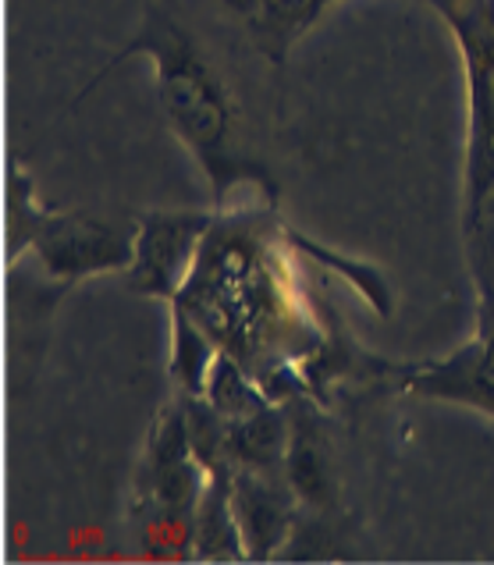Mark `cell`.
I'll use <instances>...</instances> for the list:
<instances>
[{
	"label": "cell",
	"mask_w": 494,
	"mask_h": 565,
	"mask_svg": "<svg viewBox=\"0 0 494 565\" xmlns=\"http://www.w3.org/2000/svg\"><path fill=\"white\" fill-rule=\"evenodd\" d=\"M225 456L243 462L253 473L270 470V466H278L281 459H289V441H284L281 416L270 406H264L253 416L232 419L225 427Z\"/></svg>",
	"instance_id": "5b68a950"
},
{
	"label": "cell",
	"mask_w": 494,
	"mask_h": 565,
	"mask_svg": "<svg viewBox=\"0 0 494 565\" xmlns=\"http://www.w3.org/2000/svg\"><path fill=\"white\" fill-rule=\"evenodd\" d=\"M217 352L206 345V338L200 334V328L189 320L185 313H174V356H171V370L189 392L203 398L206 387V374H211Z\"/></svg>",
	"instance_id": "9c48e42d"
},
{
	"label": "cell",
	"mask_w": 494,
	"mask_h": 565,
	"mask_svg": "<svg viewBox=\"0 0 494 565\" xmlns=\"http://www.w3.org/2000/svg\"><path fill=\"white\" fill-rule=\"evenodd\" d=\"M289 477L296 483V491L310 502H321L327 494V473L321 462V451H316L307 438H296L289 445Z\"/></svg>",
	"instance_id": "30bf717a"
},
{
	"label": "cell",
	"mask_w": 494,
	"mask_h": 565,
	"mask_svg": "<svg viewBox=\"0 0 494 565\" xmlns=\"http://www.w3.org/2000/svg\"><path fill=\"white\" fill-rule=\"evenodd\" d=\"M203 398L211 402L221 419H243V416H253L267 406L264 395L249 384L246 370H238L228 356H221V352L214 356L211 374H206Z\"/></svg>",
	"instance_id": "ba28073f"
},
{
	"label": "cell",
	"mask_w": 494,
	"mask_h": 565,
	"mask_svg": "<svg viewBox=\"0 0 494 565\" xmlns=\"http://www.w3.org/2000/svg\"><path fill=\"white\" fill-rule=\"evenodd\" d=\"M466 54L470 110H473V150H470V196L481 203L494 189V8L470 22L452 25Z\"/></svg>",
	"instance_id": "7a4b0ae2"
},
{
	"label": "cell",
	"mask_w": 494,
	"mask_h": 565,
	"mask_svg": "<svg viewBox=\"0 0 494 565\" xmlns=\"http://www.w3.org/2000/svg\"><path fill=\"white\" fill-rule=\"evenodd\" d=\"M491 8H494V0H491Z\"/></svg>",
	"instance_id": "4fadbf2b"
},
{
	"label": "cell",
	"mask_w": 494,
	"mask_h": 565,
	"mask_svg": "<svg viewBox=\"0 0 494 565\" xmlns=\"http://www.w3.org/2000/svg\"><path fill=\"white\" fill-rule=\"evenodd\" d=\"M132 51L150 54L161 75V104L168 110L171 125L196 147L203 160L225 150L232 132V110L225 100V89L203 64L200 51L185 40V32L174 25L168 14L153 19L147 32L139 36Z\"/></svg>",
	"instance_id": "6da1fadb"
},
{
	"label": "cell",
	"mask_w": 494,
	"mask_h": 565,
	"mask_svg": "<svg viewBox=\"0 0 494 565\" xmlns=\"http://www.w3.org/2000/svg\"><path fill=\"white\" fill-rule=\"evenodd\" d=\"M40 256L54 274H86L136 260V238L104 224H57L40 238Z\"/></svg>",
	"instance_id": "277c9868"
},
{
	"label": "cell",
	"mask_w": 494,
	"mask_h": 565,
	"mask_svg": "<svg viewBox=\"0 0 494 565\" xmlns=\"http://www.w3.org/2000/svg\"><path fill=\"white\" fill-rule=\"evenodd\" d=\"M331 0H260V14L267 25H275V32H296L302 25H310Z\"/></svg>",
	"instance_id": "8fae6325"
},
{
	"label": "cell",
	"mask_w": 494,
	"mask_h": 565,
	"mask_svg": "<svg viewBox=\"0 0 494 565\" xmlns=\"http://www.w3.org/2000/svg\"><path fill=\"white\" fill-rule=\"evenodd\" d=\"M228 8H235V11H246V14H253V11H260V0H225Z\"/></svg>",
	"instance_id": "7c38bea8"
},
{
	"label": "cell",
	"mask_w": 494,
	"mask_h": 565,
	"mask_svg": "<svg viewBox=\"0 0 494 565\" xmlns=\"http://www.w3.org/2000/svg\"><path fill=\"white\" fill-rule=\"evenodd\" d=\"M206 217L193 214H164L150 217L147 228L136 235V267L132 288L153 296H171L193 270L196 242L206 232Z\"/></svg>",
	"instance_id": "3957f363"
},
{
	"label": "cell",
	"mask_w": 494,
	"mask_h": 565,
	"mask_svg": "<svg viewBox=\"0 0 494 565\" xmlns=\"http://www.w3.org/2000/svg\"><path fill=\"white\" fill-rule=\"evenodd\" d=\"M193 537L200 544L203 558H238L243 555V530H238L235 509H232V491H221L217 483L203 491L200 505L193 512Z\"/></svg>",
	"instance_id": "52a82bcc"
},
{
	"label": "cell",
	"mask_w": 494,
	"mask_h": 565,
	"mask_svg": "<svg viewBox=\"0 0 494 565\" xmlns=\"http://www.w3.org/2000/svg\"><path fill=\"white\" fill-rule=\"evenodd\" d=\"M232 509H235L238 530H243L246 552L253 547V555L264 558L267 547L281 544L284 526H289V509H284L278 491L264 488L260 480H243L232 491Z\"/></svg>",
	"instance_id": "8992f818"
}]
</instances>
